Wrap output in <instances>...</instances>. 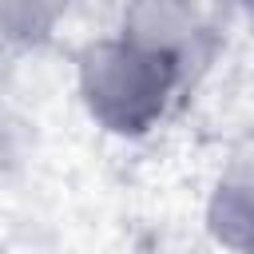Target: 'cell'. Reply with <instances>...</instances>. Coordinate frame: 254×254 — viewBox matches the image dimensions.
<instances>
[{
  "label": "cell",
  "mask_w": 254,
  "mask_h": 254,
  "mask_svg": "<svg viewBox=\"0 0 254 254\" xmlns=\"http://www.w3.org/2000/svg\"><path fill=\"white\" fill-rule=\"evenodd\" d=\"M171 83L175 56L159 44H99L83 64V91L91 99V111L115 131H143L159 115Z\"/></svg>",
  "instance_id": "obj_1"
},
{
  "label": "cell",
  "mask_w": 254,
  "mask_h": 254,
  "mask_svg": "<svg viewBox=\"0 0 254 254\" xmlns=\"http://www.w3.org/2000/svg\"><path fill=\"white\" fill-rule=\"evenodd\" d=\"M214 230L242 250H254V175L230 183L214 202Z\"/></svg>",
  "instance_id": "obj_2"
}]
</instances>
